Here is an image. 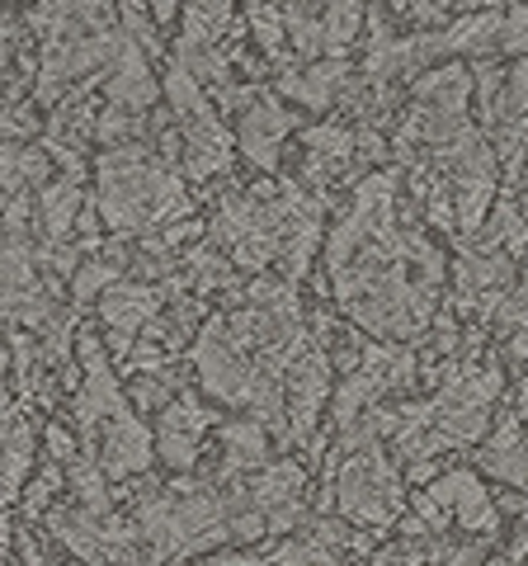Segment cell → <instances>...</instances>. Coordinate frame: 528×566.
<instances>
[{
    "label": "cell",
    "mask_w": 528,
    "mask_h": 566,
    "mask_svg": "<svg viewBox=\"0 0 528 566\" xmlns=\"http://www.w3.org/2000/svg\"><path fill=\"white\" fill-rule=\"evenodd\" d=\"M104 91H109V109L128 114V118H142L151 104H156L161 85H156L151 66H147V57H142V48H137V43L123 48V57L109 66V76H104Z\"/></svg>",
    "instance_id": "cell-4"
},
{
    "label": "cell",
    "mask_w": 528,
    "mask_h": 566,
    "mask_svg": "<svg viewBox=\"0 0 528 566\" xmlns=\"http://www.w3.org/2000/svg\"><path fill=\"white\" fill-rule=\"evenodd\" d=\"M47 453L57 458V463H66V458H76V439L62 430V424H52L47 430Z\"/></svg>",
    "instance_id": "cell-18"
},
{
    "label": "cell",
    "mask_w": 528,
    "mask_h": 566,
    "mask_svg": "<svg viewBox=\"0 0 528 566\" xmlns=\"http://www.w3.org/2000/svg\"><path fill=\"white\" fill-rule=\"evenodd\" d=\"M109 283H118V274L109 270V260H91V264H81V270L72 274V297L76 303H91V297H99Z\"/></svg>",
    "instance_id": "cell-15"
},
{
    "label": "cell",
    "mask_w": 528,
    "mask_h": 566,
    "mask_svg": "<svg viewBox=\"0 0 528 566\" xmlns=\"http://www.w3.org/2000/svg\"><path fill=\"white\" fill-rule=\"evenodd\" d=\"M293 128L288 114H278L274 99H260V104H245V118H241V151L251 156L260 170H274L278 166V147H284V133Z\"/></svg>",
    "instance_id": "cell-6"
},
{
    "label": "cell",
    "mask_w": 528,
    "mask_h": 566,
    "mask_svg": "<svg viewBox=\"0 0 528 566\" xmlns=\"http://www.w3.org/2000/svg\"><path fill=\"white\" fill-rule=\"evenodd\" d=\"M128 397H133V406H128L133 416H151V411H166L170 406V387H166V378H137L128 387Z\"/></svg>",
    "instance_id": "cell-16"
},
{
    "label": "cell",
    "mask_w": 528,
    "mask_h": 566,
    "mask_svg": "<svg viewBox=\"0 0 528 566\" xmlns=\"http://www.w3.org/2000/svg\"><path fill=\"white\" fill-rule=\"evenodd\" d=\"M161 95L170 99V109L180 114L184 123H199V118H208L213 109H208V99H203V85L189 76V71L175 62L170 71H166V81H161Z\"/></svg>",
    "instance_id": "cell-12"
},
{
    "label": "cell",
    "mask_w": 528,
    "mask_h": 566,
    "mask_svg": "<svg viewBox=\"0 0 528 566\" xmlns=\"http://www.w3.org/2000/svg\"><path fill=\"white\" fill-rule=\"evenodd\" d=\"M260 534H264V515H260V510H245V515H236L232 528H226V538H241V543H251Z\"/></svg>",
    "instance_id": "cell-17"
},
{
    "label": "cell",
    "mask_w": 528,
    "mask_h": 566,
    "mask_svg": "<svg viewBox=\"0 0 528 566\" xmlns=\"http://www.w3.org/2000/svg\"><path fill=\"white\" fill-rule=\"evenodd\" d=\"M363 29V6H326L321 10V52L326 62H345L355 33Z\"/></svg>",
    "instance_id": "cell-11"
},
{
    "label": "cell",
    "mask_w": 528,
    "mask_h": 566,
    "mask_svg": "<svg viewBox=\"0 0 528 566\" xmlns=\"http://www.w3.org/2000/svg\"><path fill=\"white\" fill-rule=\"evenodd\" d=\"M99 312H104V331H109V345L118 354L133 349V335L156 322L161 312V293L151 283H137V279H118L99 293Z\"/></svg>",
    "instance_id": "cell-2"
},
{
    "label": "cell",
    "mask_w": 528,
    "mask_h": 566,
    "mask_svg": "<svg viewBox=\"0 0 528 566\" xmlns=\"http://www.w3.org/2000/svg\"><path fill=\"white\" fill-rule=\"evenodd\" d=\"M303 482H307L303 463H274L270 472H260L255 482H251V501H255V510L264 515V510H278V505L297 501V491H303Z\"/></svg>",
    "instance_id": "cell-9"
},
{
    "label": "cell",
    "mask_w": 528,
    "mask_h": 566,
    "mask_svg": "<svg viewBox=\"0 0 528 566\" xmlns=\"http://www.w3.org/2000/svg\"><path fill=\"white\" fill-rule=\"evenodd\" d=\"M10 39H14V14L0 10V76H6V57H10Z\"/></svg>",
    "instance_id": "cell-19"
},
{
    "label": "cell",
    "mask_w": 528,
    "mask_h": 566,
    "mask_svg": "<svg viewBox=\"0 0 528 566\" xmlns=\"http://www.w3.org/2000/svg\"><path fill=\"white\" fill-rule=\"evenodd\" d=\"M222 468L241 472V468H260L270 458V439H264L260 424H226L222 430Z\"/></svg>",
    "instance_id": "cell-10"
},
{
    "label": "cell",
    "mask_w": 528,
    "mask_h": 566,
    "mask_svg": "<svg viewBox=\"0 0 528 566\" xmlns=\"http://www.w3.org/2000/svg\"><path fill=\"white\" fill-rule=\"evenodd\" d=\"M203 406L199 397H175L166 411H161V434H156V449L170 468H189L193 453H199V439H203Z\"/></svg>",
    "instance_id": "cell-5"
},
{
    "label": "cell",
    "mask_w": 528,
    "mask_h": 566,
    "mask_svg": "<svg viewBox=\"0 0 528 566\" xmlns=\"http://www.w3.org/2000/svg\"><path fill=\"white\" fill-rule=\"evenodd\" d=\"M76 212H81V189L76 180H57V185H43V232L47 245H66V237L76 232Z\"/></svg>",
    "instance_id": "cell-8"
},
{
    "label": "cell",
    "mask_w": 528,
    "mask_h": 566,
    "mask_svg": "<svg viewBox=\"0 0 528 566\" xmlns=\"http://www.w3.org/2000/svg\"><path fill=\"white\" fill-rule=\"evenodd\" d=\"M91 458H95V468L104 476H137V472H147V463H151V434H147V424L137 420L133 411L114 416L109 424H104V439L91 449Z\"/></svg>",
    "instance_id": "cell-3"
},
{
    "label": "cell",
    "mask_w": 528,
    "mask_h": 566,
    "mask_svg": "<svg viewBox=\"0 0 528 566\" xmlns=\"http://www.w3.org/2000/svg\"><path fill=\"white\" fill-rule=\"evenodd\" d=\"M330 495H340V515L363 528H387L401 520V476L378 444H363L330 476Z\"/></svg>",
    "instance_id": "cell-1"
},
{
    "label": "cell",
    "mask_w": 528,
    "mask_h": 566,
    "mask_svg": "<svg viewBox=\"0 0 528 566\" xmlns=\"http://www.w3.org/2000/svg\"><path fill=\"white\" fill-rule=\"evenodd\" d=\"M251 14V29H255V39L264 43V52L278 62V66H288V43H284V20H278V6H251L245 10Z\"/></svg>",
    "instance_id": "cell-14"
},
{
    "label": "cell",
    "mask_w": 528,
    "mask_h": 566,
    "mask_svg": "<svg viewBox=\"0 0 528 566\" xmlns=\"http://www.w3.org/2000/svg\"><path fill=\"white\" fill-rule=\"evenodd\" d=\"M477 463H482L486 472H496V476H500V482H505L509 491H519V486H524L519 411H509V416L500 420V430H496V434H486V444H482V453H477Z\"/></svg>",
    "instance_id": "cell-7"
},
{
    "label": "cell",
    "mask_w": 528,
    "mask_h": 566,
    "mask_svg": "<svg viewBox=\"0 0 528 566\" xmlns=\"http://www.w3.org/2000/svg\"><path fill=\"white\" fill-rule=\"evenodd\" d=\"M321 10L311 6H284L278 20H284V43L297 48V57H321Z\"/></svg>",
    "instance_id": "cell-13"
}]
</instances>
